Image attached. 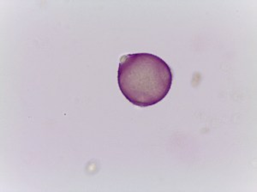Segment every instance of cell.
<instances>
[{
    "mask_svg": "<svg viewBox=\"0 0 257 192\" xmlns=\"http://www.w3.org/2000/svg\"><path fill=\"white\" fill-rule=\"evenodd\" d=\"M173 77L169 65L158 56L135 53L120 58L117 82L133 105L144 108L161 102L169 93Z\"/></svg>",
    "mask_w": 257,
    "mask_h": 192,
    "instance_id": "obj_1",
    "label": "cell"
}]
</instances>
